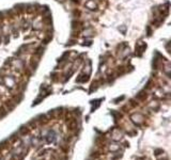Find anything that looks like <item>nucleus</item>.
<instances>
[{"label": "nucleus", "mask_w": 171, "mask_h": 160, "mask_svg": "<svg viewBox=\"0 0 171 160\" xmlns=\"http://www.w3.org/2000/svg\"><path fill=\"white\" fill-rule=\"evenodd\" d=\"M146 48H147V45H146V44H142V46H139V45H138V46H136V51L139 52V56H140Z\"/></svg>", "instance_id": "obj_1"}]
</instances>
